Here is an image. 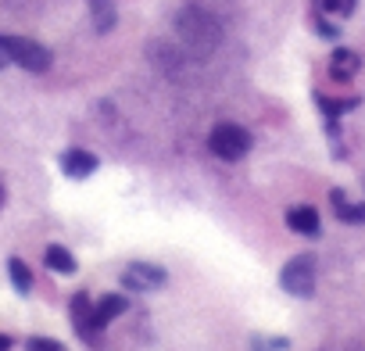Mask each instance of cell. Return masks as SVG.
I'll return each mask as SVG.
<instances>
[{
  "mask_svg": "<svg viewBox=\"0 0 365 351\" xmlns=\"http://www.w3.org/2000/svg\"><path fill=\"white\" fill-rule=\"evenodd\" d=\"M175 36L194 58H208L222 44V22L215 19V11H208L201 4H187L175 15Z\"/></svg>",
  "mask_w": 365,
  "mask_h": 351,
  "instance_id": "1",
  "label": "cell"
},
{
  "mask_svg": "<svg viewBox=\"0 0 365 351\" xmlns=\"http://www.w3.org/2000/svg\"><path fill=\"white\" fill-rule=\"evenodd\" d=\"M208 147L222 161H240L251 151V133L244 126H237V122H219L212 129V136H208Z\"/></svg>",
  "mask_w": 365,
  "mask_h": 351,
  "instance_id": "2",
  "label": "cell"
},
{
  "mask_svg": "<svg viewBox=\"0 0 365 351\" xmlns=\"http://www.w3.org/2000/svg\"><path fill=\"white\" fill-rule=\"evenodd\" d=\"M279 287L294 297H312L315 294V258L312 255H297L283 265L279 273Z\"/></svg>",
  "mask_w": 365,
  "mask_h": 351,
  "instance_id": "3",
  "label": "cell"
},
{
  "mask_svg": "<svg viewBox=\"0 0 365 351\" xmlns=\"http://www.w3.org/2000/svg\"><path fill=\"white\" fill-rule=\"evenodd\" d=\"M4 47H8V58L15 65H22L26 72H47L51 68V51L29 36H4Z\"/></svg>",
  "mask_w": 365,
  "mask_h": 351,
  "instance_id": "4",
  "label": "cell"
},
{
  "mask_svg": "<svg viewBox=\"0 0 365 351\" xmlns=\"http://www.w3.org/2000/svg\"><path fill=\"white\" fill-rule=\"evenodd\" d=\"M72 326H76V333H79V340H83V344L101 347L104 330L93 322V301H90V294H83V290L72 297Z\"/></svg>",
  "mask_w": 365,
  "mask_h": 351,
  "instance_id": "5",
  "label": "cell"
},
{
  "mask_svg": "<svg viewBox=\"0 0 365 351\" xmlns=\"http://www.w3.org/2000/svg\"><path fill=\"white\" fill-rule=\"evenodd\" d=\"M168 280V273L161 265H150V262H133L125 273H122V283L129 290H161Z\"/></svg>",
  "mask_w": 365,
  "mask_h": 351,
  "instance_id": "6",
  "label": "cell"
},
{
  "mask_svg": "<svg viewBox=\"0 0 365 351\" xmlns=\"http://www.w3.org/2000/svg\"><path fill=\"white\" fill-rule=\"evenodd\" d=\"M97 154L93 151H83V147H68L61 154V172L68 176V180H86V176L97 172Z\"/></svg>",
  "mask_w": 365,
  "mask_h": 351,
  "instance_id": "7",
  "label": "cell"
},
{
  "mask_svg": "<svg viewBox=\"0 0 365 351\" xmlns=\"http://www.w3.org/2000/svg\"><path fill=\"white\" fill-rule=\"evenodd\" d=\"M287 226H290L294 233H301V237H319V230H322L319 212H315L312 205H294V208L287 212Z\"/></svg>",
  "mask_w": 365,
  "mask_h": 351,
  "instance_id": "8",
  "label": "cell"
},
{
  "mask_svg": "<svg viewBox=\"0 0 365 351\" xmlns=\"http://www.w3.org/2000/svg\"><path fill=\"white\" fill-rule=\"evenodd\" d=\"M358 68H361V58H358L354 51H347V47L333 51V58H329V76H333V79L347 83V79H351Z\"/></svg>",
  "mask_w": 365,
  "mask_h": 351,
  "instance_id": "9",
  "label": "cell"
},
{
  "mask_svg": "<svg viewBox=\"0 0 365 351\" xmlns=\"http://www.w3.org/2000/svg\"><path fill=\"white\" fill-rule=\"evenodd\" d=\"M125 308H129V301H125L122 294H104V297H101V301L93 305V322H97V326L104 330V326H108L111 319H118V315H122Z\"/></svg>",
  "mask_w": 365,
  "mask_h": 351,
  "instance_id": "10",
  "label": "cell"
},
{
  "mask_svg": "<svg viewBox=\"0 0 365 351\" xmlns=\"http://www.w3.org/2000/svg\"><path fill=\"white\" fill-rule=\"evenodd\" d=\"M43 262H47V269L51 273H61V276H72L79 265H76V255L68 251V248H61V244H51L47 251H43Z\"/></svg>",
  "mask_w": 365,
  "mask_h": 351,
  "instance_id": "11",
  "label": "cell"
},
{
  "mask_svg": "<svg viewBox=\"0 0 365 351\" xmlns=\"http://www.w3.org/2000/svg\"><path fill=\"white\" fill-rule=\"evenodd\" d=\"M329 201H333L340 223H351V226H361V223H365V205H351V201L344 198V190H333Z\"/></svg>",
  "mask_w": 365,
  "mask_h": 351,
  "instance_id": "12",
  "label": "cell"
},
{
  "mask_svg": "<svg viewBox=\"0 0 365 351\" xmlns=\"http://www.w3.org/2000/svg\"><path fill=\"white\" fill-rule=\"evenodd\" d=\"M8 276H11V283H15L19 294H29L33 290V269L22 258H8Z\"/></svg>",
  "mask_w": 365,
  "mask_h": 351,
  "instance_id": "13",
  "label": "cell"
},
{
  "mask_svg": "<svg viewBox=\"0 0 365 351\" xmlns=\"http://www.w3.org/2000/svg\"><path fill=\"white\" fill-rule=\"evenodd\" d=\"M90 11H93L97 33H108L115 26V4H111V0H90Z\"/></svg>",
  "mask_w": 365,
  "mask_h": 351,
  "instance_id": "14",
  "label": "cell"
},
{
  "mask_svg": "<svg viewBox=\"0 0 365 351\" xmlns=\"http://www.w3.org/2000/svg\"><path fill=\"white\" fill-rule=\"evenodd\" d=\"M354 8H358V0H322V11H329V15H340V19L354 15Z\"/></svg>",
  "mask_w": 365,
  "mask_h": 351,
  "instance_id": "15",
  "label": "cell"
},
{
  "mask_svg": "<svg viewBox=\"0 0 365 351\" xmlns=\"http://www.w3.org/2000/svg\"><path fill=\"white\" fill-rule=\"evenodd\" d=\"M315 101H319V108H322L326 115H340V111H351V108L358 104L354 97H351V101H329V97H322V93H319Z\"/></svg>",
  "mask_w": 365,
  "mask_h": 351,
  "instance_id": "16",
  "label": "cell"
},
{
  "mask_svg": "<svg viewBox=\"0 0 365 351\" xmlns=\"http://www.w3.org/2000/svg\"><path fill=\"white\" fill-rule=\"evenodd\" d=\"M26 351H68L61 340H51V337H29L26 340Z\"/></svg>",
  "mask_w": 365,
  "mask_h": 351,
  "instance_id": "17",
  "label": "cell"
},
{
  "mask_svg": "<svg viewBox=\"0 0 365 351\" xmlns=\"http://www.w3.org/2000/svg\"><path fill=\"white\" fill-rule=\"evenodd\" d=\"M11 58H8V47H4V36H0V68H8Z\"/></svg>",
  "mask_w": 365,
  "mask_h": 351,
  "instance_id": "18",
  "label": "cell"
},
{
  "mask_svg": "<svg viewBox=\"0 0 365 351\" xmlns=\"http://www.w3.org/2000/svg\"><path fill=\"white\" fill-rule=\"evenodd\" d=\"M0 351H11V337L8 333H0Z\"/></svg>",
  "mask_w": 365,
  "mask_h": 351,
  "instance_id": "19",
  "label": "cell"
},
{
  "mask_svg": "<svg viewBox=\"0 0 365 351\" xmlns=\"http://www.w3.org/2000/svg\"><path fill=\"white\" fill-rule=\"evenodd\" d=\"M4 201H8V187H4V180H0V208H4Z\"/></svg>",
  "mask_w": 365,
  "mask_h": 351,
  "instance_id": "20",
  "label": "cell"
}]
</instances>
